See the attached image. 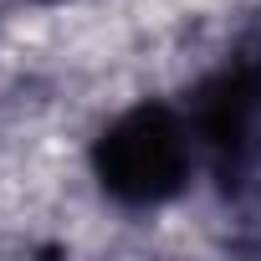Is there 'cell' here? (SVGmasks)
Here are the masks:
<instances>
[{
	"instance_id": "cell-1",
	"label": "cell",
	"mask_w": 261,
	"mask_h": 261,
	"mask_svg": "<svg viewBox=\"0 0 261 261\" xmlns=\"http://www.w3.org/2000/svg\"><path fill=\"white\" fill-rule=\"evenodd\" d=\"M190 134L200 139L225 200L261 195V31L195 87Z\"/></svg>"
},
{
	"instance_id": "cell-2",
	"label": "cell",
	"mask_w": 261,
	"mask_h": 261,
	"mask_svg": "<svg viewBox=\"0 0 261 261\" xmlns=\"http://www.w3.org/2000/svg\"><path fill=\"white\" fill-rule=\"evenodd\" d=\"M190 164H195L190 118H179L169 102L128 108L92 144V174L102 195L123 210H154L174 200L190 179Z\"/></svg>"
},
{
	"instance_id": "cell-3",
	"label": "cell",
	"mask_w": 261,
	"mask_h": 261,
	"mask_svg": "<svg viewBox=\"0 0 261 261\" xmlns=\"http://www.w3.org/2000/svg\"><path fill=\"white\" fill-rule=\"evenodd\" d=\"M41 6H51V0H41Z\"/></svg>"
}]
</instances>
